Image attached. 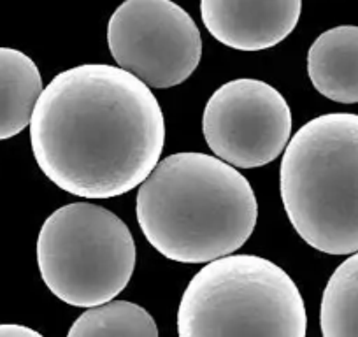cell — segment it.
Segmentation results:
<instances>
[{
  "label": "cell",
  "instance_id": "obj_1",
  "mask_svg": "<svg viewBox=\"0 0 358 337\" xmlns=\"http://www.w3.org/2000/svg\"><path fill=\"white\" fill-rule=\"evenodd\" d=\"M29 127L48 180L85 199L120 197L141 187L165 144L164 113L151 88L104 64L55 76Z\"/></svg>",
  "mask_w": 358,
  "mask_h": 337
},
{
  "label": "cell",
  "instance_id": "obj_2",
  "mask_svg": "<svg viewBox=\"0 0 358 337\" xmlns=\"http://www.w3.org/2000/svg\"><path fill=\"white\" fill-rule=\"evenodd\" d=\"M137 222L148 243L179 264H209L244 246L258 204L250 181L206 153L158 162L137 192Z\"/></svg>",
  "mask_w": 358,
  "mask_h": 337
},
{
  "label": "cell",
  "instance_id": "obj_3",
  "mask_svg": "<svg viewBox=\"0 0 358 337\" xmlns=\"http://www.w3.org/2000/svg\"><path fill=\"white\" fill-rule=\"evenodd\" d=\"M281 199L295 232L327 255L358 253V115L330 113L285 150Z\"/></svg>",
  "mask_w": 358,
  "mask_h": 337
},
{
  "label": "cell",
  "instance_id": "obj_4",
  "mask_svg": "<svg viewBox=\"0 0 358 337\" xmlns=\"http://www.w3.org/2000/svg\"><path fill=\"white\" fill-rule=\"evenodd\" d=\"M306 304L295 281L257 255L209 262L179 302V337H306Z\"/></svg>",
  "mask_w": 358,
  "mask_h": 337
},
{
  "label": "cell",
  "instance_id": "obj_5",
  "mask_svg": "<svg viewBox=\"0 0 358 337\" xmlns=\"http://www.w3.org/2000/svg\"><path fill=\"white\" fill-rule=\"evenodd\" d=\"M132 232L115 213L72 202L46 218L37 266L51 294L76 308H97L122 294L136 269Z\"/></svg>",
  "mask_w": 358,
  "mask_h": 337
},
{
  "label": "cell",
  "instance_id": "obj_6",
  "mask_svg": "<svg viewBox=\"0 0 358 337\" xmlns=\"http://www.w3.org/2000/svg\"><path fill=\"white\" fill-rule=\"evenodd\" d=\"M108 46L118 67L148 88L178 87L202 57L194 18L172 0H125L109 18Z\"/></svg>",
  "mask_w": 358,
  "mask_h": 337
},
{
  "label": "cell",
  "instance_id": "obj_7",
  "mask_svg": "<svg viewBox=\"0 0 358 337\" xmlns=\"http://www.w3.org/2000/svg\"><path fill=\"white\" fill-rule=\"evenodd\" d=\"M287 99L258 79H236L218 88L204 108L202 132L216 158L237 168L276 160L290 143Z\"/></svg>",
  "mask_w": 358,
  "mask_h": 337
},
{
  "label": "cell",
  "instance_id": "obj_8",
  "mask_svg": "<svg viewBox=\"0 0 358 337\" xmlns=\"http://www.w3.org/2000/svg\"><path fill=\"white\" fill-rule=\"evenodd\" d=\"M302 0H201L202 23L218 43L262 51L283 43L297 27Z\"/></svg>",
  "mask_w": 358,
  "mask_h": 337
},
{
  "label": "cell",
  "instance_id": "obj_9",
  "mask_svg": "<svg viewBox=\"0 0 358 337\" xmlns=\"http://www.w3.org/2000/svg\"><path fill=\"white\" fill-rule=\"evenodd\" d=\"M308 74L323 97L339 104L358 102V27L323 32L308 53Z\"/></svg>",
  "mask_w": 358,
  "mask_h": 337
},
{
  "label": "cell",
  "instance_id": "obj_10",
  "mask_svg": "<svg viewBox=\"0 0 358 337\" xmlns=\"http://www.w3.org/2000/svg\"><path fill=\"white\" fill-rule=\"evenodd\" d=\"M43 90L36 62L23 51L0 48V141L18 136L30 125Z\"/></svg>",
  "mask_w": 358,
  "mask_h": 337
},
{
  "label": "cell",
  "instance_id": "obj_11",
  "mask_svg": "<svg viewBox=\"0 0 358 337\" xmlns=\"http://www.w3.org/2000/svg\"><path fill=\"white\" fill-rule=\"evenodd\" d=\"M323 337H358V253L330 276L320 308Z\"/></svg>",
  "mask_w": 358,
  "mask_h": 337
},
{
  "label": "cell",
  "instance_id": "obj_12",
  "mask_svg": "<svg viewBox=\"0 0 358 337\" xmlns=\"http://www.w3.org/2000/svg\"><path fill=\"white\" fill-rule=\"evenodd\" d=\"M67 337H158V327L143 306L111 301L83 313Z\"/></svg>",
  "mask_w": 358,
  "mask_h": 337
},
{
  "label": "cell",
  "instance_id": "obj_13",
  "mask_svg": "<svg viewBox=\"0 0 358 337\" xmlns=\"http://www.w3.org/2000/svg\"><path fill=\"white\" fill-rule=\"evenodd\" d=\"M0 337H44L37 330L20 323H0Z\"/></svg>",
  "mask_w": 358,
  "mask_h": 337
}]
</instances>
